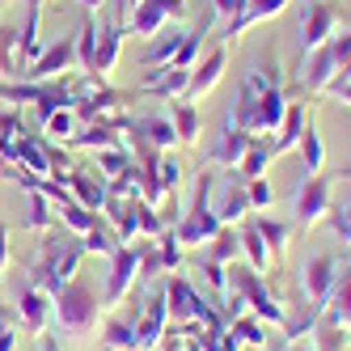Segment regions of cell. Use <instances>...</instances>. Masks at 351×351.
<instances>
[{
	"label": "cell",
	"instance_id": "1",
	"mask_svg": "<svg viewBox=\"0 0 351 351\" xmlns=\"http://www.w3.org/2000/svg\"><path fill=\"white\" fill-rule=\"evenodd\" d=\"M81 258H85V245L77 237L47 229L43 233V254H38V263H30V284L43 288L47 296H56L68 280H77Z\"/></svg>",
	"mask_w": 351,
	"mask_h": 351
},
{
	"label": "cell",
	"instance_id": "2",
	"mask_svg": "<svg viewBox=\"0 0 351 351\" xmlns=\"http://www.w3.org/2000/svg\"><path fill=\"white\" fill-rule=\"evenodd\" d=\"M51 317L64 326L68 335H89L97 326V292L89 280H68L56 296H51Z\"/></svg>",
	"mask_w": 351,
	"mask_h": 351
},
{
	"label": "cell",
	"instance_id": "3",
	"mask_svg": "<svg viewBox=\"0 0 351 351\" xmlns=\"http://www.w3.org/2000/svg\"><path fill=\"white\" fill-rule=\"evenodd\" d=\"M292 204H296V220L305 224V229H313V224H322L335 208V182L326 178V173H305L292 191Z\"/></svg>",
	"mask_w": 351,
	"mask_h": 351
},
{
	"label": "cell",
	"instance_id": "4",
	"mask_svg": "<svg viewBox=\"0 0 351 351\" xmlns=\"http://www.w3.org/2000/svg\"><path fill=\"white\" fill-rule=\"evenodd\" d=\"M339 9L330 0H309L305 17H300V56H313L317 47H326L335 34H339Z\"/></svg>",
	"mask_w": 351,
	"mask_h": 351
},
{
	"label": "cell",
	"instance_id": "5",
	"mask_svg": "<svg viewBox=\"0 0 351 351\" xmlns=\"http://www.w3.org/2000/svg\"><path fill=\"white\" fill-rule=\"evenodd\" d=\"M136 322V351H153L165 339V322H169V300H165V284L153 288V296L144 300V309Z\"/></svg>",
	"mask_w": 351,
	"mask_h": 351
},
{
	"label": "cell",
	"instance_id": "6",
	"mask_svg": "<svg viewBox=\"0 0 351 351\" xmlns=\"http://www.w3.org/2000/svg\"><path fill=\"white\" fill-rule=\"evenodd\" d=\"M335 280H339V258L335 254H313L305 267H300V288H305V296L317 309H326V300L335 292Z\"/></svg>",
	"mask_w": 351,
	"mask_h": 351
},
{
	"label": "cell",
	"instance_id": "7",
	"mask_svg": "<svg viewBox=\"0 0 351 351\" xmlns=\"http://www.w3.org/2000/svg\"><path fill=\"white\" fill-rule=\"evenodd\" d=\"M136 275H140V245H123L119 254L110 258V275H106V305H119V300L136 288Z\"/></svg>",
	"mask_w": 351,
	"mask_h": 351
},
{
	"label": "cell",
	"instance_id": "8",
	"mask_svg": "<svg viewBox=\"0 0 351 351\" xmlns=\"http://www.w3.org/2000/svg\"><path fill=\"white\" fill-rule=\"evenodd\" d=\"M173 233H178L182 245H208L220 233V216H216V208H191L186 204L182 220L173 224Z\"/></svg>",
	"mask_w": 351,
	"mask_h": 351
},
{
	"label": "cell",
	"instance_id": "9",
	"mask_svg": "<svg viewBox=\"0 0 351 351\" xmlns=\"http://www.w3.org/2000/svg\"><path fill=\"white\" fill-rule=\"evenodd\" d=\"M128 136L144 140L148 148H157V153H169V148L178 144V132H173L169 114H140V119H132L128 123Z\"/></svg>",
	"mask_w": 351,
	"mask_h": 351
},
{
	"label": "cell",
	"instance_id": "10",
	"mask_svg": "<svg viewBox=\"0 0 351 351\" xmlns=\"http://www.w3.org/2000/svg\"><path fill=\"white\" fill-rule=\"evenodd\" d=\"M68 64H77V43H72V38H60V43H51V47H47V51L26 68V77H30V81H56Z\"/></svg>",
	"mask_w": 351,
	"mask_h": 351
},
{
	"label": "cell",
	"instance_id": "11",
	"mask_svg": "<svg viewBox=\"0 0 351 351\" xmlns=\"http://www.w3.org/2000/svg\"><path fill=\"white\" fill-rule=\"evenodd\" d=\"M224 64H229V56H224V47H216V51H208V60H199L195 68H191V85H186V102H199L204 93H212L216 89V81L224 77Z\"/></svg>",
	"mask_w": 351,
	"mask_h": 351
},
{
	"label": "cell",
	"instance_id": "12",
	"mask_svg": "<svg viewBox=\"0 0 351 351\" xmlns=\"http://www.w3.org/2000/svg\"><path fill=\"white\" fill-rule=\"evenodd\" d=\"M322 322L339 326V330H351V258L339 267V280H335V292L322 309Z\"/></svg>",
	"mask_w": 351,
	"mask_h": 351
},
{
	"label": "cell",
	"instance_id": "13",
	"mask_svg": "<svg viewBox=\"0 0 351 351\" xmlns=\"http://www.w3.org/2000/svg\"><path fill=\"white\" fill-rule=\"evenodd\" d=\"M17 322L26 326V330L43 335L47 322H51V296H47L43 288H34V284H26L21 296H17Z\"/></svg>",
	"mask_w": 351,
	"mask_h": 351
},
{
	"label": "cell",
	"instance_id": "14",
	"mask_svg": "<svg viewBox=\"0 0 351 351\" xmlns=\"http://www.w3.org/2000/svg\"><path fill=\"white\" fill-rule=\"evenodd\" d=\"M186 85H191V72H186V68H153V72L140 81V93H153V97L173 102V97L186 93Z\"/></svg>",
	"mask_w": 351,
	"mask_h": 351
},
{
	"label": "cell",
	"instance_id": "15",
	"mask_svg": "<svg viewBox=\"0 0 351 351\" xmlns=\"http://www.w3.org/2000/svg\"><path fill=\"white\" fill-rule=\"evenodd\" d=\"M250 144H254V136H250V132L233 128V123H224V132H220V140L212 144L208 161H212V165H233V169H237V161L245 157V148H250Z\"/></svg>",
	"mask_w": 351,
	"mask_h": 351
},
{
	"label": "cell",
	"instance_id": "16",
	"mask_svg": "<svg viewBox=\"0 0 351 351\" xmlns=\"http://www.w3.org/2000/svg\"><path fill=\"white\" fill-rule=\"evenodd\" d=\"M335 77H339V60H335V47L326 43V47H317V51L309 56V68H305V89H309V93H326Z\"/></svg>",
	"mask_w": 351,
	"mask_h": 351
},
{
	"label": "cell",
	"instance_id": "17",
	"mask_svg": "<svg viewBox=\"0 0 351 351\" xmlns=\"http://www.w3.org/2000/svg\"><path fill=\"white\" fill-rule=\"evenodd\" d=\"M123 34L128 30H97V51H93V68H89V77H110L114 64H119V51H123Z\"/></svg>",
	"mask_w": 351,
	"mask_h": 351
},
{
	"label": "cell",
	"instance_id": "18",
	"mask_svg": "<svg viewBox=\"0 0 351 351\" xmlns=\"http://www.w3.org/2000/svg\"><path fill=\"white\" fill-rule=\"evenodd\" d=\"M284 114H288V97H284V89H267V93L258 97V110H254V136L280 132Z\"/></svg>",
	"mask_w": 351,
	"mask_h": 351
},
{
	"label": "cell",
	"instance_id": "19",
	"mask_svg": "<svg viewBox=\"0 0 351 351\" xmlns=\"http://www.w3.org/2000/svg\"><path fill=\"white\" fill-rule=\"evenodd\" d=\"M165 21H169L165 0H140V5L132 9V34L136 38H157L165 30Z\"/></svg>",
	"mask_w": 351,
	"mask_h": 351
},
{
	"label": "cell",
	"instance_id": "20",
	"mask_svg": "<svg viewBox=\"0 0 351 351\" xmlns=\"http://www.w3.org/2000/svg\"><path fill=\"white\" fill-rule=\"evenodd\" d=\"M64 182H68L72 199H77V204H85L89 212H97V208L106 204V182H102V178H93V173H85V169H72Z\"/></svg>",
	"mask_w": 351,
	"mask_h": 351
},
{
	"label": "cell",
	"instance_id": "21",
	"mask_svg": "<svg viewBox=\"0 0 351 351\" xmlns=\"http://www.w3.org/2000/svg\"><path fill=\"white\" fill-rule=\"evenodd\" d=\"M220 224H241L250 216V199H245V182H233V178H224V195H220V204H212Z\"/></svg>",
	"mask_w": 351,
	"mask_h": 351
},
{
	"label": "cell",
	"instance_id": "22",
	"mask_svg": "<svg viewBox=\"0 0 351 351\" xmlns=\"http://www.w3.org/2000/svg\"><path fill=\"white\" fill-rule=\"evenodd\" d=\"M284 9H288V0H250L245 13H241L237 21H229V26H224V38H237L241 30L258 26V21H267V17H280Z\"/></svg>",
	"mask_w": 351,
	"mask_h": 351
},
{
	"label": "cell",
	"instance_id": "23",
	"mask_svg": "<svg viewBox=\"0 0 351 351\" xmlns=\"http://www.w3.org/2000/svg\"><path fill=\"white\" fill-rule=\"evenodd\" d=\"M169 123H173V132H178V144H195L199 140V128H204L199 106L186 102V97H173V102H169Z\"/></svg>",
	"mask_w": 351,
	"mask_h": 351
},
{
	"label": "cell",
	"instance_id": "24",
	"mask_svg": "<svg viewBox=\"0 0 351 351\" xmlns=\"http://www.w3.org/2000/svg\"><path fill=\"white\" fill-rule=\"evenodd\" d=\"M305 123H309V114H305V102H288V114H284V123H280V140L271 144V148H275V157L300 144V136H305Z\"/></svg>",
	"mask_w": 351,
	"mask_h": 351
},
{
	"label": "cell",
	"instance_id": "25",
	"mask_svg": "<svg viewBox=\"0 0 351 351\" xmlns=\"http://www.w3.org/2000/svg\"><path fill=\"white\" fill-rule=\"evenodd\" d=\"M237 233H241V250H245L250 267L267 275V267H271V250H267V241H263V233H258V224H254V220H241Z\"/></svg>",
	"mask_w": 351,
	"mask_h": 351
},
{
	"label": "cell",
	"instance_id": "26",
	"mask_svg": "<svg viewBox=\"0 0 351 351\" xmlns=\"http://www.w3.org/2000/svg\"><path fill=\"white\" fill-rule=\"evenodd\" d=\"M102 351H136V322L132 317H106L102 322Z\"/></svg>",
	"mask_w": 351,
	"mask_h": 351
},
{
	"label": "cell",
	"instance_id": "27",
	"mask_svg": "<svg viewBox=\"0 0 351 351\" xmlns=\"http://www.w3.org/2000/svg\"><path fill=\"white\" fill-rule=\"evenodd\" d=\"M271 161H275V148H271V144H263V140L254 136V144L245 148V157L237 161V169H241V178H245V182H250V178H267Z\"/></svg>",
	"mask_w": 351,
	"mask_h": 351
},
{
	"label": "cell",
	"instance_id": "28",
	"mask_svg": "<svg viewBox=\"0 0 351 351\" xmlns=\"http://www.w3.org/2000/svg\"><path fill=\"white\" fill-rule=\"evenodd\" d=\"M254 224H258V233H263V241H267V250H271V258L280 263V258H284V250H288V233H292V224H288V220H280V216H258Z\"/></svg>",
	"mask_w": 351,
	"mask_h": 351
},
{
	"label": "cell",
	"instance_id": "29",
	"mask_svg": "<svg viewBox=\"0 0 351 351\" xmlns=\"http://www.w3.org/2000/svg\"><path fill=\"white\" fill-rule=\"evenodd\" d=\"M237 250H241V233H237V224H220V233L208 241V258L212 263H237Z\"/></svg>",
	"mask_w": 351,
	"mask_h": 351
},
{
	"label": "cell",
	"instance_id": "30",
	"mask_svg": "<svg viewBox=\"0 0 351 351\" xmlns=\"http://www.w3.org/2000/svg\"><path fill=\"white\" fill-rule=\"evenodd\" d=\"M81 245H85V254H102V258H114L119 250H123V241H119V233L110 229V224H102L97 220L93 229L81 237Z\"/></svg>",
	"mask_w": 351,
	"mask_h": 351
},
{
	"label": "cell",
	"instance_id": "31",
	"mask_svg": "<svg viewBox=\"0 0 351 351\" xmlns=\"http://www.w3.org/2000/svg\"><path fill=\"white\" fill-rule=\"evenodd\" d=\"M300 157H305V173H322L326 169V144H322V132L313 128V119L305 123V136H300Z\"/></svg>",
	"mask_w": 351,
	"mask_h": 351
},
{
	"label": "cell",
	"instance_id": "32",
	"mask_svg": "<svg viewBox=\"0 0 351 351\" xmlns=\"http://www.w3.org/2000/svg\"><path fill=\"white\" fill-rule=\"evenodd\" d=\"M56 216H60V224H64L72 237H85L93 224H97V212H89L85 204H77V199H72V204H64V208H56Z\"/></svg>",
	"mask_w": 351,
	"mask_h": 351
},
{
	"label": "cell",
	"instance_id": "33",
	"mask_svg": "<svg viewBox=\"0 0 351 351\" xmlns=\"http://www.w3.org/2000/svg\"><path fill=\"white\" fill-rule=\"evenodd\" d=\"M136 165V157L128 153V148H102V153H97V178L102 182H110V178H119V173H128Z\"/></svg>",
	"mask_w": 351,
	"mask_h": 351
},
{
	"label": "cell",
	"instance_id": "34",
	"mask_svg": "<svg viewBox=\"0 0 351 351\" xmlns=\"http://www.w3.org/2000/svg\"><path fill=\"white\" fill-rule=\"evenodd\" d=\"M51 220H56L51 199L38 195V191H30V208H26V216H21V229H30V233H47V229H51Z\"/></svg>",
	"mask_w": 351,
	"mask_h": 351
},
{
	"label": "cell",
	"instance_id": "35",
	"mask_svg": "<svg viewBox=\"0 0 351 351\" xmlns=\"http://www.w3.org/2000/svg\"><path fill=\"white\" fill-rule=\"evenodd\" d=\"M43 132H47V140H60V144H72L81 136V119H77V110H56L51 119L43 123Z\"/></svg>",
	"mask_w": 351,
	"mask_h": 351
},
{
	"label": "cell",
	"instance_id": "36",
	"mask_svg": "<svg viewBox=\"0 0 351 351\" xmlns=\"http://www.w3.org/2000/svg\"><path fill=\"white\" fill-rule=\"evenodd\" d=\"M161 34H165V30H161ZM182 38H186L182 30H169L165 38H153V47H148V51H144V64H148V68H157V64H169L173 56H178Z\"/></svg>",
	"mask_w": 351,
	"mask_h": 351
},
{
	"label": "cell",
	"instance_id": "37",
	"mask_svg": "<svg viewBox=\"0 0 351 351\" xmlns=\"http://www.w3.org/2000/svg\"><path fill=\"white\" fill-rule=\"evenodd\" d=\"M229 330L241 339V347H267V330H263V322L254 313H241L229 322Z\"/></svg>",
	"mask_w": 351,
	"mask_h": 351
},
{
	"label": "cell",
	"instance_id": "38",
	"mask_svg": "<svg viewBox=\"0 0 351 351\" xmlns=\"http://www.w3.org/2000/svg\"><path fill=\"white\" fill-rule=\"evenodd\" d=\"M153 241H157L161 267H165V271H178V267H182V250H186V245L178 241V233H173V229H165V233H161V237H153Z\"/></svg>",
	"mask_w": 351,
	"mask_h": 351
},
{
	"label": "cell",
	"instance_id": "39",
	"mask_svg": "<svg viewBox=\"0 0 351 351\" xmlns=\"http://www.w3.org/2000/svg\"><path fill=\"white\" fill-rule=\"evenodd\" d=\"M199 56H204V30H195V34H186L182 38V47H178V56L169 60V68H195L199 64Z\"/></svg>",
	"mask_w": 351,
	"mask_h": 351
},
{
	"label": "cell",
	"instance_id": "40",
	"mask_svg": "<svg viewBox=\"0 0 351 351\" xmlns=\"http://www.w3.org/2000/svg\"><path fill=\"white\" fill-rule=\"evenodd\" d=\"M245 199H250V208H254V212H267V208L275 204L271 178H250V182H245Z\"/></svg>",
	"mask_w": 351,
	"mask_h": 351
},
{
	"label": "cell",
	"instance_id": "41",
	"mask_svg": "<svg viewBox=\"0 0 351 351\" xmlns=\"http://www.w3.org/2000/svg\"><path fill=\"white\" fill-rule=\"evenodd\" d=\"M157 182H161V191H165V195L182 182V161L173 157V153H161V161H157Z\"/></svg>",
	"mask_w": 351,
	"mask_h": 351
},
{
	"label": "cell",
	"instance_id": "42",
	"mask_svg": "<svg viewBox=\"0 0 351 351\" xmlns=\"http://www.w3.org/2000/svg\"><path fill=\"white\" fill-rule=\"evenodd\" d=\"M93 51H97V26H93V21H85V30H81V38H77V68H81V72L93 68Z\"/></svg>",
	"mask_w": 351,
	"mask_h": 351
},
{
	"label": "cell",
	"instance_id": "43",
	"mask_svg": "<svg viewBox=\"0 0 351 351\" xmlns=\"http://www.w3.org/2000/svg\"><path fill=\"white\" fill-rule=\"evenodd\" d=\"M199 271H204V284H208L216 296H229V267H224V263L204 258V267H199Z\"/></svg>",
	"mask_w": 351,
	"mask_h": 351
},
{
	"label": "cell",
	"instance_id": "44",
	"mask_svg": "<svg viewBox=\"0 0 351 351\" xmlns=\"http://www.w3.org/2000/svg\"><path fill=\"white\" fill-rule=\"evenodd\" d=\"M245 5H250V0H212V13H216V21L229 26V21H237L245 13Z\"/></svg>",
	"mask_w": 351,
	"mask_h": 351
},
{
	"label": "cell",
	"instance_id": "45",
	"mask_svg": "<svg viewBox=\"0 0 351 351\" xmlns=\"http://www.w3.org/2000/svg\"><path fill=\"white\" fill-rule=\"evenodd\" d=\"M326 93H330V97H339V102H347V106H351V77H347V81H330V89H326Z\"/></svg>",
	"mask_w": 351,
	"mask_h": 351
},
{
	"label": "cell",
	"instance_id": "46",
	"mask_svg": "<svg viewBox=\"0 0 351 351\" xmlns=\"http://www.w3.org/2000/svg\"><path fill=\"white\" fill-rule=\"evenodd\" d=\"M0 351H17V330L13 326H0Z\"/></svg>",
	"mask_w": 351,
	"mask_h": 351
},
{
	"label": "cell",
	"instance_id": "47",
	"mask_svg": "<svg viewBox=\"0 0 351 351\" xmlns=\"http://www.w3.org/2000/svg\"><path fill=\"white\" fill-rule=\"evenodd\" d=\"M216 351H241V339H237L233 330H224V335H220V347H216Z\"/></svg>",
	"mask_w": 351,
	"mask_h": 351
},
{
	"label": "cell",
	"instance_id": "48",
	"mask_svg": "<svg viewBox=\"0 0 351 351\" xmlns=\"http://www.w3.org/2000/svg\"><path fill=\"white\" fill-rule=\"evenodd\" d=\"M5 263H9V229L0 224V271H5Z\"/></svg>",
	"mask_w": 351,
	"mask_h": 351
},
{
	"label": "cell",
	"instance_id": "49",
	"mask_svg": "<svg viewBox=\"0 0 351 351\" xmlns=\"http://www.w3.org/2000/svg\"><path fill=\"white\" fill-rule=\"evenodd\" d=\"M284 351H317V347H313V343H309V339H300V343H288V347H284Z\"/></svg>",
	"mask_w": 351,
	"mask_h": 351
},
{
	"label": "cell",
	"instance_id": "50",
	"mask_svg": "<svg viewBox=\"0 0 351 351\" xmlns=\"http://www.w3.org/2000/svg\"><path fill=\"white\" fill-rule=\"evenodd\" d=\"M81 5H85V9H97V5H102V0H81Z\"/></svg>",
	"mask_w": 351,
	"mask_h": 351
},
{
	"label": "cell",
	"instance_id": "51",
	"mask_svg": "<svg viewBox=\"0 0 351 351\" xmlns=\"http://www.w3.org/2000/svg\"><path fill=\"white\" fill-rule=\"evenodd\" d=\"M140 5V0H123V9H136Z\"/></svg>",
	"mask_w": 351,
	"mask_h": 351
}]
</instances>
